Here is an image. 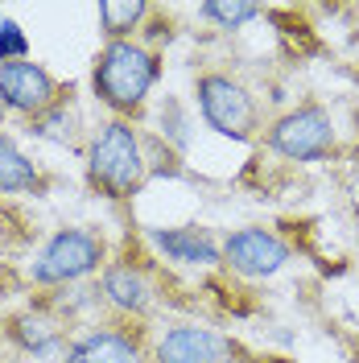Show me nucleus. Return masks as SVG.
Wrapping results in <instances>:
<instances>
[{"mask_svg": "<svg viewBox=\"0 0 359 363\" xmlns=\"http://www.w3.org/2000/svg\"><path fill=\"white\" fill-rule=\"evenodd\" d=\"M4 116H9V112H4V108H0V128H4Z\"/></svg>", "mask_w": 359, "mask_h": 363, "instance_id": "obj_18", "label": "nucleus"}, {"mask_svg": "<svg viewBox=\"0 0 359 363\" xmlns=\"http://www.w3.org/2000/svg\"><path fill=\"white\" fill-rule=\"evenodd\" d=\"M347 194H351V206H355V215H359V169H355V178H351V186H347Z\"/></svg>", "mask_w": 359, "mask_h": 363, "instance_id": "obj_17", "label": "nucleus"}, {"mask_svg": "<svg viewBox=\"0 0 359 363\" xmlns=\"http://www.w3.org/2000/svg\"><path fill=\"white\" fill-rule=\"evenodd\" d=\"M42 169L21 153L13 136L0 133V194H42Z\"/></svg>", "mask_w": 359, "mask_h": 363, "instance_id": "obj_13", "label": "nucleus"}, {"mask_svg": "<svg viewBox=\"0 0 359 363\" xmlns=\"http://www.w3.org/2000/svg\"><path fill=\"white\" fill-rule=\"evenodd\" d=\"M9 339L21 347L25 355H38V359H45V355H67V342H62V326L54 322V318L45 314H21L9 322Z\"/></svg>", "mask_w": 359, "mask_h": 363, "instance_id": "obj_12", "label": "nucleus"}, {"mask_svg": "<svg viewBox=\"0 0 359 363\" xmlns=\"http://www.w3.org/2000/svg\"><path fill=\"white\" fill-rule=\"evenodd\" d=\"M269 149L285 161H322L335 149V120L322 104H302L269 124Z\"/></svg>", "mask_w": 359, "mask_h": 363, "instance_id": "obj_5", "label": "nucleus"}, {"mask_svg": "<svg viewBox=\"0 0 359 363\" xmlns=\"http://www.w3.org/2000/svg\"><path fill=\"white\" fill-rule=\"evenodd\" d=\"M153 359L158 363H231L236 359V347H231V339H223L211 326L182 322V326H170L158 339Z\"/></svg>", "mask_w": 359, "mask_h": 363, "instance_id": "obj_8", "label": "nucleus"}, {"mask_svg": "<svg viewBox=\"0 0 359 363\" xmlns=\"http://www.w3.org/2000/svg\"><path fill=\"white\" fill-rule=\"evenodd\" d=\"M29 58V38L17 21H0V67L4 62H25Z\"/></svg>", "mask_w": 359, "mask_h": 363, "instance_id": "obj_16", "label": "nucleus"}, {"mask_svg": "<svg viewBox=\"0 0 359 363\" xmlns=\"http://www.w3.org/2000/svg\"><path fill=\"white\" fill-rule=\"evenodd\" d=\"M99 289H104V301L124 318H145L153 310V281H149V272L136 269V264H124V260L108 264Z\"/></svg>", "mask_w": 359, "mask_h": 363, "instance_id": "obj_10", "label": "nucleus"}, {"mask_svg": "<svg viewBox=\"0 0 359 363\" xmlns=\"http://www.w3.org/2000/svg\"><path fill=\"white\" fill-rule=\"evenodd\" d=\"M104 264V240L87 227H62L33 256V285H74Z\"/></svg>", "mask_w": 359, "mask_h": 363, "instance_id": "obj_4", "label": "nucleus"}, {"mask_svg": "<svg viewBox=\"0 0 359 363\" xmlns=\"http://www.w3.org/2000/svg\"><path fill=\"white\" fill-rule=\"evenodd\" d=\"M62 363H140V339L124 326L87 330L67 347Z\"/></svg>", "mask_w": 359, "mask_h": 363, "instance_id": "obj_11", "label": "nucleus"}, {"mask_svg": "<svg viewBox=\"0 0 359 363\" xmlns=\"http://www.w3.org/2000/svg\"><path fill=\"white\" fill-rule=\"evenodd\" d=\"M202 17H211V21L223 25V29H240L252 17H260V4H252V0H206L202 4Z\"/></svg>", "mask_w": 359, "mask_h": 363, "instance_id": "obj_15", "label": "nucleus"}, {"mask_svg": "<svg viewBox=\"0 0 359 363\" xmlns=\"http://www.w3.org/2000/svg\"><path fill=\"white\" fill-rule=\"evenodd\" d=\"M87 178L108 199H133L149 178L145 145L128 120H108L87 145Z\"/></svg>", "mask_w": 359, "mask_h": 363, "instance_id": "obj_2", "label": "nucleus"}, {"mask_svg": "<svg viewBox=\"0 0 359 363\" xmlns=\"http://www.w3.org/2000/svg\"><path fill=\"white\" fill-rule=\"evenodd\" d=\"M194 99H199V112H202V120H206V128L227 136V140H240V145H244V140H252L256 128H260V108H256L252 91H248L240 79L223 74V70L199 74Z\"/></svg>", "mask_w": 359, "mask_h": 363, "instance_id": "obj_3", "label": "nucleus"}, {"mask_svg": "<svg viewBox=\"0 0 359 363\" xmlns=\"http://www.w3.org/2000/svg\"><path fill=\"white\" fill-rule=\"evenodd\" d=\"M58 83L54 74L42 67V62H4L0 67V108L4 112H17V116H42L45 108L58 104Z\"/></svg>", "mask_w": 359, "mask_h": 363, "instance_id": "obj_7", "label": "nucleus"}, {"mask_svg": "<svg viewBox=\"0 0 359 363\" xmlns=\"http://www.w3.org/2000/svg\"><path fill=\"white\" fill-rule=\"evenodd\" d=\"M149 244L174 260V264H194V269H211V264H223L219 244L211 240V231L202 227H149Z\"/></svg>", "mask_w": 359, "mask_h": 363, "instance_id": "obj_9", "label": "nucleus"}, {"mask_svg": "<svg viewBox=\"0 0 359 363\" xmlns=\"http://www.w3.org/2000/svg\"><path fill=\"white\" fill-rule=\"evenodd\" d=\"M145 17H149L145 0H104L99 4V29L108 33V42H128V33Z\"/></svg>", "mask_w": 359, "mask_h": 363, "instance_id": "obj_14", "label": "nucleus"}, {"mask_svg": "<svg viewBox=\"0 0 359 363\" xmlns=\"http://www.w3.org/2000/svg\"><path fill=\"white\" fill-rule=\"evenodd\" d=\"M161 79V58L140 42H108L91 67V91L104 108H112L116 120L145 108L149 91Z\"/></svg>", "mask_w": 359, "mask_h": 363, "instance_id": "obj_1", "label": "nucleus"}, {"mask_svg": "<svg viewBox=\"0 0 359 363\" xmlns=\"http://www.w3.org/2000/svg\"><path fill=\"white\" fill-rule=\"evenodd\" d=\"M219 256H223L227 269L248 277V281H265V277L281 272L293 260L289 244L277 231H269V227H240V231H231L219 244Z\"/></svg>", "mask_w": 359, "mask_h": 363, "instance_id": "obj_6", "label": "nucleus"}]
</instances>
